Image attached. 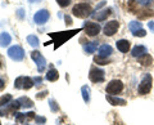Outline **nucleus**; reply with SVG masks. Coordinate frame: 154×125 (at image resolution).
Instances as JSON below:
<instances>
[{
	"instance_id": "nucleus-16",
	"label": "nucleus",
	"mask_w": 154,
	"mask_h": 125,
	"mask_svg": "<svg viewBox=\"0 0 154 125\" xmlns=\"http://www.w3.org/2000/svg\"><path fill=\"white\" fill-rule=\"evenodd\" d=\"M45 79L49 80V81H57L58 79H59V74H58V71H57L55 69H50V70L46 72Z\"/></svg>"
},
{
	"instance_id": "nucleus-22",
	"label": "nucleus",
	"mask_w": 154,
	"mask_h": 125,
	"mask_svg": "<svg viewBox=\"0 0 154 125\" xmlns=\"http://www.w3.org/2000/svg\"><path fill=\"white\" fill-rule=\"evenodd\" d=\"M128 28H130V31H131V32H135V31H137V30H140V28H143V25H141V22L132 21V22H130Z\"/></svg>"
},
{
	"instance_id": "nucleus-34",
	"label": "nucleus",
	"mask_w": 154,
	"mask_h": 125,
	"mask_svg": "<svg viewBox=\"0 0 154 125\" xmlns=\"http://www.w3.org/2000/svg\"><path fill=\"white\" fill-rule=\"evenodd\" d=\"M148 27L152 32H154V22H148Z\"/></svg>"
},
{
	"instance_id": "nucleus-23",
	"label": "nucleus",
	"mask_w": 154,
	"mask_h": 125,
	"mask_svg": "<svg viewBox=\"0 0 154 125\" xmlns=\"http://www.w3.org/2000/svg\"><path fill=\"white\" fill-rule=\"evenodd\" d=\"M27 43L31 46H33V48H37L38 46V39H37L35 35H28L27 36Z\"/></svg>"
},
{
	"instance_id": "nucleus-43",
	"label": "nucleus",
	"mask_w": 154,
	"mask_h": 125,
	"mask_svg": "<svg viewBox=\"0 0 154 125\" xmlns=\"http://www.w3.org/2000/svg\"><path fill=\"white\" fill-rule=\"evenodd\" d=\"M0 125H2V123H0Z\"/></svg>"
},
{
	"instance_id": "nucleus-21",
	"label": "nucleus",
	"mask_w": 154,
	"mask_h": 125,
	"mask_svg": "<svg viewBox=\"0 0 154 125\" xmlns=\"http://www.w3.org/2000/svg\"><path fill=\"white\" fill-rule=\"evenodd\" d=\"M19 107H21V103H19V102H18V99H17V101H12L11 103H8L7 110H8L9 112H16Z\"/></svg>"
},
{
	"instance_id": "nucleus-35",
	"label": "nucleus",
	"mask_w": 154,
	"mask_h": 125,
	"mask_svg": "<svg viewBox=\"0 0 154 125\" xmlns=\"http://www.w3.org/2000/svg\"><path fill=\"white\" fill-rule=\"evenodd\" d=\"M46 94H48V92H42V93H38V94H37V98H38V99H41V98H44Z\"/></svg>"
},
{
	"instance_id": "nucleus-13",
	"label": "nucleus",
	"mask_w": 154,
	"mask_h": 125,
	"mask_svg": "<svg viewBox=\"0 0 154 125\" xmlns=\"http://www.w3.org/2000/svg\"><path fill=\"white\" fill-rule=\"evenodd\" d=\"M110 13H112L110 8H107V9H103V11H99L98 13L93 14V17L95 18V20H98V21H104V20H107Z\"/></svg>"
},
{
	"instance_id": "nucleus-24",
	"label": "nucleus",
	"mask_w": 154,
	"mask_h": 125,
	"mask_svg": "<svg viewBox=\"0 0 154 125\" xmlns=\"http://www.w3.org/2000/svg\"><path fill=\"white\" fill-rule=\"evenodd\" d=\"M11 102H12V95L11 94H5V95H2V97H0V107H2V106H7Z\"/></svg>"
},
{
	"instance_id": "nucleus-31",
	"label": "nucleus",
	"mask_w": 154,
	"mask_h": 125,
	"mask_svg": "<svg viewBox=\"0 0 154 125\" xmlns=\"http://www.w3.org/2000/svg\"><path fill=\"white\" fill-rule=\"evenodd\" d=\"M153 2V0H135V3L139 4V5H143V7H145L148 5V4H150Z\"/></svg>"
},
{
	"instance_id": "nucleus-27",
	"label": "nucleus",
	"mask_w": 154,
	"mask_h": 125,
	"mask_svg": "<svg viewBox=\"0 0 154 125\" xmlns=\"http://www.w3.org/2000/svg\"><path fill=\"white\" fill-rule=\"evenodd\" d=\"M32 86H33V80L31 78H28V76H26V78H25V83H23V89L28 90V89H31Z\"/></svg>"
},
{
	"instance_id": "nucleus-20",
	"label": "nucleus",
	"mask_w": 154,
	"mask_h": 125,
	"mask_svg": "<svg viewBox=\"0 0 154 125\" xmlns=\"http://www.w3.org/2000/svg\"><path fill=\"white\" fill-rule=\"evenodd\" d=\"M96 49H98V43H96V41L88 43V45H85V52L88 53V54H91V53H94Z\"/></svg>"
},
{
	"instance_id": "nucleus-12",
	"label": "nucleus",
	"mask_w": 154,
	"mask_h": 125,
	"mask_svg": "<svg viewBox=\"0 0 154 125\" xmlns=\"http://www.w3.org/2000/svg\"><path fill=\"white\" fill-rule=\"evenodd\" d=\"M146 48L144 46V45H136V46H134L132 48V50H131V56L132 57H136V58H139V57H141L144 54H146Z\"/></svg>"
},
{
	"instance_id": "nucleus-19",
	"label": "nucleus",
	"mask_w": 154,
	"mask_h": 125,
	"mask_svg": "<svg viewBox=\"0 0 154 125\" xmlns=\"http://www.w3.org/2000/svg\"><path fill=\"white\" fill-rule=\"evenodd\" d=\"M81 93H82V98L85 101V103H89L90 102V88L88 85H84L81 88Z\"/></svg>"
},
{
	"instance_id": "nucleus-29",
	"label": "nucleus",
	"mask_w": 154,
	"mask_h": 125,
	"mask_svg": "<svg viewBox=\"0 0 154 125\" xmlns=\"http://www.w3.org/2000/svg\"><path fill=\"white\" fill-rule=\"evenodd\" d=\"M132 35L136 36V37H144V36H146V31L144 30V28H140V30L132 32Z\"/></svg>"
},
{
	"instance_id": "nucleus-26",
	"label": "nucleus",
	"mask_w": 154,
	"mask_h": 125,
	"mask_svg": "<svg viewBox=\"0 0 154 125\" xmlns=\"http://www.w3.org/2000/svg\"><path fill=\"white\" fill-rule=\"evenodd\" d=\"M23 83H25V76H19L14 81V88L16 89H23Z\"/></svg>"
},
{
	"instance_id": "nucleus-11",
	"label": "nucleus",
	"mask_w": 154,
	"mask_h": 125,
	"mask_svg": "<svg viewBox=\"0 0 154 125\" xmlns=\"http://www.w3.org/2000/svg\"><path fill=\"white\" fill-rule=\"evenodd\" d=\"M113 53V49H112V46L108 45V44H104L99 48V50H98V56L100 57H104V58H108V57L110 56Z\"/></svg>"
},
{
	"instance_id": "nucleus-17",
	"label": "nucleus",
	"mask_w": 154,
	"mask_h": 125,
	"mask_svg": "<svg viewBox=\"0 0 154 125\" xmlns=\"http://www.w3.org/2000/svg\"><path fill=\"white\" fill-rule=\"evenodd\" d=\"M18 102L21 103V107H23V108H31L33 106V102L27 97H21L18 99Z\"/></svg>"
},
{
	"instance_id": "nucleus-32",
	"label": "nucleus",
	"mask_w": 154,
	"mask_h": 125,
	"mask_svg": "<svg viewBox=\"0 0 154 125\" xmlns=\"http://www.w3.org/2000/svg\"><path fill=\"white\" fill-rule=\"evenodd\" d=\"M14 115H16V119H17V121H19V123H22L23 120L26 119V115H25V114H18V112H16Z\"/></svg>"
},
{
	"instance_id": "nucleus-37",
	"label": "nucleus",
	"mask_w": 154,
	"mask_h": 125,
	"mask_svg": "<svg viewBox=\"0 0 154 125\" xmlns=\"http://www.w3.org/2000/svg\"><path fill=\"white\" fill-rule=\"evenodd\" d=\"M66 22L68 23V25H71L72 23V20H71V17H68V16H66Z\"/></svg>"
},
{
	"instance_id": "nucleus-8",
	"label": "nucleus",
	"mask_w": 154,
	"mask_h": 125,
	"mask_svg": "<svg viewBox=\"0 0 154 125\" xmlns=\"http://www.w3.org/2000/svg\"><path fill=\"white\" fill-rule=\"evenodd\" d=\"M85 31L86 34H88L89 36H96L100 32V26L98 25V23H95V22H86L85 23Z\"/></svg>"
},
{
	"instance_id": "nucleus-14",
	"label": "nucleus",
	"mask_w": 154,
	"mask_h": 125,
	"mask_svg": "<svg viewBox=\"0 0 154 125\" xmlns=\"http://www.w3.org/2000/svg\"><path fill=\"white\" fill-rule=\"evenodd\" d=\"M117 49L119 50V52H122V53H127L128 50H130V46H131V44H130V41L128 40H125V39H122V40H118L117 43Z\"/></svg>"
},
{
	"instance_id": "nucleus-18",
	"label": "nucleus",
	"mask_w": 154,
	"mask_h": 125,
	"mask_svg": "<svg viewBox=\"0 0 154 125\" xmlns=\"http://www.w3.org/2000/svg\"><path fill=\"white\" fill-rule=\"evenodd\" d=\"M139 63H141L143 66H149V65H152V63H153L152 56L144 54V56H141V57H139Z\"/></svg>"
},
{
	"instance_id": "nucleus-5",
	"label": "nucleus",
	"mask_w": 154,
	"mask_h": 125,
	"mask_svg": "<svg viewBox=\"0 0 154 125\" xmlns=\"http://www.w3.org/2000/svg\"><path fill=\"white\" fill-rule=\"evenodd\" d=\"M122 89H123V84H122V81H119V80H112V81H109L108 85L105 86V90H107V93L110 94V95H114V94L121 93Z\"/></svg>"
},
{
	"instance_id": "nucleus-15",
	"label": "nucleus",
	"mask_w": 154,
	"mask_h": 125,
	"mask_svg": "<svg viewBox=\"0 0 154 125\" xmlns=\"http://www.w3.org/2000/svg\"><path fill=\"white\" fill-rule=\"evenodd\" d=\"M11 43H12V36L9 35L8 32L0 34V46L5 48V46H8L9 44H11Z\"/></svg>"
},
{
	"instance_id": "nucleus-1",
	"label": "nucleus",
	"mask_w": 154,
	"mask_h": 125,
	"mask_svg": "<svg viewBox=\"0 0 154 125\" xmlns=\"http://www.w3.org/2000/svg\"><path fill=\"white\" fill-rule=\"evenodd\" d=\"M91 12H93V9L89 4L86 3H80V4H76V5L72 8V14H73L75 17L77 18H86L91 16Z\"/></svg>"
},
{
	"instance_id": "nucleus-9",
	"label": "nucleus",
	"mask_w": 154,
	"mask_h": 125,
	"mask_svg": "<svg viewBox=\"0 0 154 125\" xmlns=\"http://www.w3.org/2000/svg\"><path fill=\"white\" fill-rule=\"evenodd\" d=\"M118 27H119V22H117V21H109V22H107V25L104 26V34L107 36H113L116 32H117V30H118Z\"/></svg>"
},
{
	"instance_id": "nucleus-42",
	"label": "nucleus",
	"mask_w": 154,
	"mask_h": 125,
	"mask_svg": "<svg viewBox=\"0 0 154 125\" xmlns=\"http://www.w3.org/2000/svg\"><path fill=\"white\" fill-rule=\"evenodd\" d=\"M0 67H2V61H0Z\"/></svg>"
},
{
	"instance_id": "nucleus-36",
	"label": "nucleus",
	"mask_w": 154,
	"mask_h": 125,
	"mask_svg": "<svg viewBox=\"0 0 154 125\" xmlns=\"http://www.w3.org/2000/svg\"><path fill=\"white\" fill-rule=\"evenodd\" d=\"M4 86H5V84H4V81L0 79V90H3V89H4Z\"/></svg>"
},
{
	"instance_id": "nucleus-4",
	"label": "nucleus",
	"mask_w": 154,
	"mask_h": 125,
	"mask_svg": "<svg viewBox=\"0 0 154 125\" xmlns=\"http://www.w3.org/2000/svg\"><path fill=\"white\" fill-rule=\"evenodd\" d=\"M8 56H9L11 59L19 62V61H22L23 58H25V50H23L19 45H13L8 49Z\"/></svg>"
},
{
	"instance_id": "nucleus-6",
	"label": "nucleus",
	"mask_w": 154,
	"mask_h": 125,
	"mask_svg": "<svg viewBox=\"0 0 154 125\" xmlns=\"http://www.w3.org/2000/svg\"><path fill=\"white\" fill-rule=\"evenodd\" d=\"M89 78H90V80L93 81V83H102V81H104L105 72L103 70L98 69V67H91Z\"/></svg>"
},
{
	"instance_id": "nucleus-39",
	"label": "nucleus",
	"mask_w": 154,
	"mask_h": 125,
	"mask_svg": "<svg viewBox=\"0 0 154 125\" xmlns=\"http://www.w3.org/2000/svg\"><path fill=\"white\" fill-rule=\"evenodd\" d=\"M35 83L40 84V83H41V78H36V79H35Z\"/></svg>"
},
{
	"instance_id": "nucleus-10",
	"label": "nucleus",
	"mask_w": 154,
	"mask_h": 125,
	"mask_svg": "<svg viewBox=\"0 0 154 125\" xmlns=\"http://www.w3.org/2000/svg\"><path fill=\"white\" fill-rule=\"evenodd\" d=\"M107 101L110 103V104H113V106H126L127 102H126V99H122V98H118V97H114V95H110V94H107Z\"/></svg>"
},
{
	"instance_id": "nucleus-3",
	"label": "nucleus",
	"mask_w": 154,
	"mask_h": 125,
	"mask_svg": "<svg viewBox=\"0 0 154 125\" xmlns=\"http://www.w3.org/2000/svg\"><path fill=\"white\" fill-rule=\"evenodd\" d=\"M31 58L35 61L38 72H44L45 69H46V65H48L46 59L44 58V56H42L38 50H33V52H31Z\"/></svg>"
},
{
	"instance_id": "nucleus-41",
	"label": "nucleus",
	"mask_w": 154,
	"mask_h": 125,
	"mask_svg": "<svg viewBox=\"0 0 154 125\" xmlns=\"http://www.w3.org/2000/svg\"><path fill=\"white\" fill-rule=\"evenodd\" d=\"M0 116H5V112H3V111H0Z\"/></svg>"
},
{
	"instance_id": "nucleus-2",
	"label": "nucleus",
	"mask_w": 154,
	"mask_h": 125,
	"mask_svg": "<svg viewBox=\"0 0 154 125\" xmlns=\"http://www.w3.org/2000/svg\"><path fill=\"white\" fill-rule=\"evenodd\" d=\"M152 86H153V78H152V75L150 74H145L143 76L140 84H139L137 92H139V94H148L152 90Z\"/></svg>"
},
{
	"instance_id": "nucleus-33",
	"label": "nucleus",
	"mask_w": 154,
	"mask_h": 125,
	"mask_svg": "<svg viewBox=\"0 0 154 125\" xmlns=\"http://www.w3.org/2000/svg\"><path fill=\"white\" fill-rule=\"evenodd\" d=\"M35 121H36V124H44L46 121V119L45 117H41V116H37V115H36Z\"/></svg>"
},
{
	"instance_id": "nucleus-38",
	"label": "nucleus",
	"mask_w": 154,
	"mask_h": 125,
	"mask_svg": "<svg viewBox=\"0 0 154 125\" xmlns=\"http://www.w3.org/2000/svg\"><path fill=\"white\" fill-rule=\"evenodd\" d=\"M22 12H23V9H19V11H18V16L21 17V18L23 17V13H22Z\"/></svg>"
},
{
	"instance_id": "nucleus-7",
	"label": "nucleus",
	"mask_w": 154,
	"mask_h": 125,
	"mask_svg": "<svg viewBox=\"0 0 154 125\" xmlns=\"http://www.w3.org/2000/svg\"><path fill=\"white\" fill-rule=\"evenodd\" d=\"M50 14L49 12L46 11V9H41V11H38L35 13V16H33V21L37 25H42V23H45L48 20H49Z\"/></svg>"
},
{
	"instance_id": "nucleus-25",
	"label": "nucleus",
	"mask_w": 154,
	"mask_h": 125,
	"mask_svg": "<svg viewBox=\"0 0 154 125\" xmlns=\"http://www.w3.org/2000/svg\"><path fill=\"white\" fill-rule=\"evenodd\" d=\"M94 62H95V63H98V65L104 66V65H108L109 63V59L108 58H104V57H100V56H95L94 57Z\"/></svg>"
},
{
	"instance_id": "nucleus-28",
	"label": "nucleus",
	"mask_w": 154,
	"mask_h": 125,
	"mask_svg": "<svg viewBox=\"0 0 154 125\" xmlns=\"http://www.w3.org/2000/svg\"><path fill=\"white\" fill-rule=\"evenodd\" d=\"M49 106H50V110H51L53 112L59 111V106H58V103L55 102L54 99H50V101H49Z\"/></svg>"
},
{
	"instance_id": "nucleus-40",
	"label": "nucleus",
	"mask_w": 154,
	"mask_h": 125,
	"mask_svg": "<svg viewBox=\"0 0 154 125\" xmlns=\"http://www.w3.org/2000/svg\"><path fill=\"white\" fill-rule=\"evenodd\" d=\"M30 3H40V2H42V0H28Z\"/></svg>"
},
{
	"instance_id": "nucleus-30",
	"label": "nucleus",
	"mask_w": 154,
	"mask_h": 125,
	"mask_svg": "<svg viewBox=\"0 0 154 125\" xmlns=\"http://www.w3.org/2000/svg\"><path fill=\"white\" fill-rule=\"evenodd\" d=\"M72 0H57V3H58V5L62 7V8H66V7H68L69 4H71Z\"/></svg>"
}]
</instances>
